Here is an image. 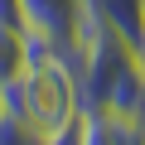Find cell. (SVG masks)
Masks as SVG:
<instances>
[{
    "instance_id": "7a4b0ae2",
    "label": "cell",
    "mask_w": 145,
    "mask_h": 145,
    "mask_svg": "<svg viewBox=\"0 0 145 145\" xmlns=\"http://www.w3.org/2000/svg\"><path fill=\"white\" fill-rule=\"evenodd\" d=\"M20 15H24V29L44 34L53 48H63L82 29V0H20Z\"/></svg>"
},
{
    "instance_id": "8992f818",
    "label": "cell",
    "mask_w": 145,
    "mask_h": 145,
    "mask_svg": "<svg viewBox=\"0 0 145 145\" xmlns=\"http://www.w3.org/2000/svg\"><path fill=\"white\" fill-rule=\"evenodd\" d=\"M140 24H145V0H140Z\"/></svg>"
},
{
    "instance_id": "52a82bcc",
    "label": "cell",
    "mask_w": 145,
    "mask_h": 145,
    "mask_svg": "<svg viewBox=\"0 0 145 145\" xmlns=\"http://www.w3.org/2000/svg\"><path fill=\"white\" fill-rule=\"evenodd\" d=\"M140 58H145V39H140Z\"/></svg>"
},
{
    "instance_id": "3957f363",
    "label": "cell",
    "mask_w": 145,
    "mask_h": 145,
    "mask_svg": "<svg viewBox=\"0 0 145 145\" xmlns=\"http://www.w3.org/2000/svg\"><path fill=\"white\" fill-rule=\"evenodd\" d=\"M39 53H53V44H48L44 34H34V29H24V24H5V20H0V92H5L20 72L29 68V58H39Z\"/></svg>"
},
{
    "instance_id": "6da1fadb",
    "label": "cell",
    "mask_w": 145,
    "mask_h": 145,
    "mask_svg": "<svg viewBox=\"0 0 145 145\" xmlns=\"http://www.w3.org/2000/svg\"><path fill=\"white\" fill-rule=\"evenodd\" d=\"M5 111L20 116L29 131L39 135H53L63 121H72L82 111L78 102V78L68 72V63L58 53H39L29 58V68L5 87Z\"/></svg>"
},
{
    "instance_id": "5b68a950",
    "label": "cell",
    "mask_w": 145,
    "mask_h": 145,
    "mask_svg": "<svg viewBox=\"0 0 145 145\" xmlns=\"http://www.w3.org/2000/svg\"><path fill=\"white\" fill-rule=\"evenodd\" d=\"M0 116H5V92H0Z\"/></svg>"
},
{
    "instance_id": "277c9868",
    "label": "cell",
    "mask_w": 145,
    "mask_h": 145,
    "mask_svg": "<svg viewBox=\"0 0 145 145\" xmlns=\"http://www.w3.org/2000/svg\"><path fill=\"white\" fill-rule=\"evenodd\" d=\"M0 145H44V135H39V131H29L20 116H10V111H5V116H0Z\"/></svg>"
}]
</instances>
